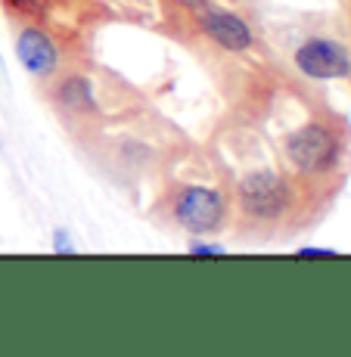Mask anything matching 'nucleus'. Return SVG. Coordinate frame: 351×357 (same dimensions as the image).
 Masks as SVG:
<instances>
[{"label": "nucleus", "instance_id": "f257e3e1", "mask_svg": "<svg viewBox=\"0 0 351 357\" xmlns=\"http://www.w3.org/2000/svg\"><path fill=\"white\" fill-rule=\"evenodd\" d=\"M342 155H345V134L333 119H323V115L305 121L283 140V162L295 181L333 174Z\"/></svg>", "mask_w": 351, "mask_h": 357}, {"label": "nucleus", "instance_id": "f03ea898", "mask_svg": "<svg viewBox=\"0 0 351 357\" xmlns=\"http://www.w3.org/2000/svg\"><path fill=\"white\" fill-rule=\"evenodd\" d=\"M239 218L252 227H277L295 211V177L274 168H255L237 181Z\"/></svg>", "mask_w": 351, "mask_h": 357}, {"label": "nucleus", "instance_id": "7ed1b4c3", "mask_svg": "<svg viewBox=\"0 0 351 357\" xmlns=\"http://www.w3.org/2000/svg\"><path fill=\"white\" fill-rule=\"evenodd\" d=\"M227 196L215 187L205 183H187L171 193L168 215L177 227H184L193 236H205V233H218L227 224Z\"/></svg>", "mask_w": 351, "mask_h": 357}, {"label": "nucleus", "instance_id": "20e7f679", "mask_svg": "<svg viewBox=\"0 0 351 357\" xmlns=\"http://www.w3.org/2000/svg\"><path fill=\"white\" fill-rule=\"evenodd\" d=\"M292 63L311 81H336L351 75V53L339 40H329V38L301 40L292 53Z\"/></svg>", "mask_w": 351, "mask_h": 357}, {"label": "nucleus", "instance_id": "39448f33", "mask_svg": "<svg viewBox=\"0 0 351 357\" xmlns=\"http://www.w3.org/2000/svg\"><path fill=\"white\" fill-rule=\"evenodd\" d=\"M196 29L205 40L218 47L224 53H249L255 47V31L246 22L239 13L227 10V6H215L211 3L205 13L196 16Z\"/></svg>", "mask_w": 351, "mask_h": 357}, {"label": "nucleus", "instance_id": "423d86ee", "mask_svg": "<svg viewBox=\"0 0 351 357\" xmlns=\"http://www.w3.org/2000/svg\"><path fill=\"white\" fill-rule=\"evenodd\" d=\"M16 59L34 78H50L59 68V47H57V40L50 38V31L29 22L16 34Z\"/></svg>", "mask_w": 351, "mask_h": 357}, {"label": "nucleus", "instance_id": "0eeeda50", "mask_svg": "<svg viewBox=\"0 0 351 357\" xmlns=\"http://www.w3.org/2000/svg\"><path fill=\"white\" fill-rule=\"evenodd\" d=\"M53 102L68 115H96V97L94 84L84 75H68L53 91Z\"/></svg>", "mask_w": 351, "mask_h": 357}, {"label": "nucleus", "instance_id": "6e6552de", "mask_svg": "<svg viewBox=\"0 0 351 357\" xmlns=\"http://www.w3.org/2000/svg\"><path fill=\"white\" fill-rule=\"evenodd\" d=\"M3 10H10V16L16 19H25V22H38L50 13V3L53 0H0Z\"/></svg>", "mask_w": 351, "mask_h": 357}, {"label": "nucleus", "instance_id": "1a4fd4ad", "mask_svg": "<svg viewBox=\"0 0 351 357\" xmlns=\"http://www.w3.org/2000/svg\"><path fill=\"white\" fill-rule=\"evenodd\" d=\"M190 255H224V245L221 243H205V239H193L187 245Z\"/></svg>", "mask_w": 351, "mask_h": 357}, {"label": "nucleus", "instance_id": "9d476101", "mask_svg": "<svg viewBox=\"0 0 351 357\" xmlns=\"http://www.w3.org/2000/svg\"><path fill=\"white\" fill-rule=\"evenodd\" d=\"M75 252V243L68 239L66 230H57L53 233V255H72Z\"/></svg>", "mask_w": 351, "mask_h": 357}, {"label": "nucleus", "instance_id": "9b49d317", "mask_svg": "<svg viewBox=\"0 0 351 357\" xmlns=\"http://www.w3.org/2000/svg\"><path fill=\"white\" fill-rule=\"evenodd\" d=\"M181 10H187V13H193V16H199V13H205L211 6V0H174Z\"/></svg>", "mask_w": 351, "mask_h": 357}, {"label": "nucleus", "instance_id": "f8f14e48", "mask_svg": "<svg viewBox=\"0 0 351 357\" xmlns=\"http://www.w3.org/2000/svg\"><path fill=\"white\" fill-rule=\"evenodd\" d=\"M301 255H333V249H327V245H301L299 258Z\"/></svg>", "mask_w": 351, "mask_h": 357}, {"label": "nucleus", "instance_id": "ddd939ff", "mask_svg": "<svg viewBox=\"0 0 351 357\" xmlns=\"http://www.w3.org/2000/svg\"><path fill=\"white\" fill-rule=\"evenodd\" d=\"M0 72H3V75H6V68H3V63H0Z\"/></svg>", "mask_w": 351, "mask_h": 357}]
</instances>
